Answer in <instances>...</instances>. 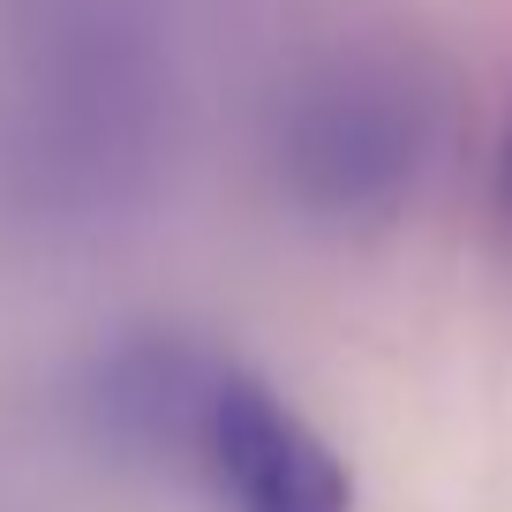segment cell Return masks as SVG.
Segmentation results:
<instances>
[{"label": "cell", "instance_id": "6da1fadb", "mask_svg": "<svg viewBox=\"0 0 512 512\" xmlns=\"http://www.w3.org/2000/svg\"><path fill=\"white\" fill-rule=\"evenodd\" d=\"M196 452L226 512H354V482L339 452L264 384H211L196 415Z\"/></svg>", "mask_w": 512, "mask_h": 512}, {"label": "cell", "instance_id": "7a4b0ae2", "mask_svg": "<svg viewBox=\"0 0 512 512\" xmlns=\"http://www.w3.org/2000/svg\"><path fill=\"white\" fill-rule=\"evenodd\" d=\"M497 181H505L497 196H505V219H512V144H505V174H497Z\"/></svg>", "mask_w": 512, "mask_h": 512}]
</instances>
